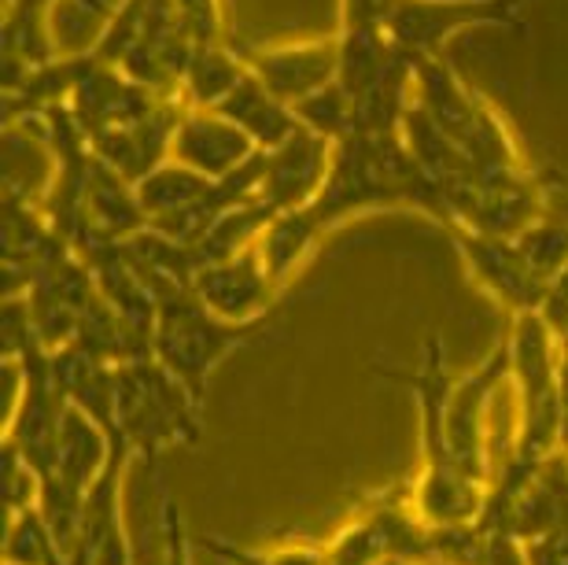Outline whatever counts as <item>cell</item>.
I'll return each instance as SVG.
<instances>
[{
  "mask_svg": "<svg viewBox=\"0 0 568 565\" xmlns=\"http://www.w3.org/2000/svg\"><path fill=\"white\" fill-rule=\"evenodd\" d=\"M322 241H325L322 222L314 219L311 208H300V211L277 214V219L266 225V233L258 236V252L266 259L270 278L284 289Z\"/></svg>",
  "mask_w": 568,
  "mask_h": 565,
  "instance_id": "9a60e30c",
  "label": "cell"
},
{
  "mask_svg": "<svg viewBox=\"0 0 568 565\" xmlns=\"http://www.w3.org/2000/svg\"><path fill=\"white\" fill-rule=\"evenodd\" d=\"M211 182L214 178H203V174L189 171V167H181L174 160L155 167L144 182H138V200L148 214V225L166 222V219H174V214L189 211L192 203L203 200V192L211 189Z\"/></svg>",
  "mask_w": 568,
  "mask_h": 565,
  "instance_id": "e0dca14e",
  "label": "cell"
},
{
  "mask_svg": "<svg viewBox=\"0 0 568 565\" xmlns=\"http://www.w3.org/2000/svg\"><path fill=\"white\" fill-rule=\"evenodd\" d=\"M414 104L469 155V163L476 167V182L528 167L506 119L498 115L491 100H484L454 71L447 56H422L417 60Z\"/></svg>",
  "mask_w": 568,
  "mask_h": 565,
  "instance_id": "5b68a950",
  "label": "cell"
},
{
  "mask_svg": "<svg viewBox=\"0 0 568 565\" xmlns=\"http://www.w3.org/2000/svg\"><path fill=\"white\" fill-rule=\"evenodd\" d=\"M514 241L520 244V252L528 255L531 270H536L547 285L568 266V222L561 219H550L547 214L542 222L528 225L525 233H517Z\"/></svg>",
  "mask_w": 568,
  "mask_h": 565,
  "instance_id": "44dd1931",
  "label": "cell"
},
{
  "mask_svg": "<svg viewBox=\"0 0 568 565\" xmlns=\"http://www.w3.org/2000/svg\"><path fill=\"white\" fill-rule=\"evenodd\" d=\"M130 458L133 447L126 444V436L115 440L104 473L85 495L82 536H78L71 565H133V547L126 536V522H122V473H126Z\"/></svg>",
  "mask_w": 568,
  "mask_h": 565,
  "instance_id": "30bf717a",
  "label": "cell"
},
{
  "mask_svg": "<svg viewBox=\"0 0 568 565\" xmlns=\"http://www.w3.org/2000/svg\"><path fill=\"white\" fill-rule=\"evenodd\" d=\"M325 233L369 211H422L443 230L450 225L447 200L403 133H351L333 144L322 192L306 203Z\"/></svg>",
  "mask_w": 568,
  "mask_h": 565,
  "instance_id": "6da1fadb",
  "label": "cell"
},
{
  "mask_svg": "<svg viewBox=\"0 0 568 565\" xmlns=\"http://www.w3.org/2000/svg\"><path fill=\"white\" fill-rule=\"evenodd\" d=\"M406 565H465L458 558H439V555H428V558H417V562H406Z\"/></svg>",
  "mask_w": 568,
  "mask_h": 565,
  "instance_id": "484cf974",
  "label": "cell"
},
{
  "mask_svg": "<svg viewBox=\"0 0 568 565\" xmlns=\"http://www.w3.org/2000/svg\"><path fill=\"white\" fill-rule=\"evenodd\" d=\"M192 289H196V296L207 303L214 314H222V319H230V322L266 319V314L274 311L277 296L284 292L277 281L270 278L258 244L247 248L241 255L200 266L196 278H192Z\"/></svg>",
  "mask_w": 568,
  "mask_h": 565,
  "instance_id": "8fae6325",
  "label": "cell"
},
{
  "mask_svg": "<svg viewBox=\"0 0 568 565\" xmlns=\"http://www.w3.org/2000/svg\"><path fill=\"white\" fill-rule=\"evenodd\" d=\"M539 319L550 325V333L561 336L568 333V266L561 270L558 278L550 281L547 292H542V303H539Z\"/></svg>",
  "mask_w": 568,
  "mask_h": 565,
  "instance_id": "d4e9b609",
  "label": "cell"
},
{
  "mask_svg": "<svg viewBox=\"0 0 568 565\" xmlns=\"http://www.w3.org/2000/svg\"><path fill=\"white\" fill-rule=\"evenodd\" d=\"M565 455H568V447H565Z\"/></svg>",
  "mask_w": 568,
  "mask_h": 565,
  "instance_id": "4316f807",
  "label": "cell"
},
{
  "mask_svg": "<svg viewBox=\"0 0 568 565\" xmlns=\"http://www.w3.org/2000/svg\"><path fill=\"white\" fill-rule=\"evenodd\" d=\"M244 67L284 104H303L317 89L333 85L339 74V41L311 38V41H281V44H236Z\"/></svg>",
  "mask_w": 568,
  "mask_h": 565,
  "instance_id": "9c48e42d",
  "label": "cell"
},
{
  "mask_svg": "<svg viewBox=\"0 0 568 565\" xmlns=\"http://www.w3.org/2000/svg\"><path fill=\"white\" fill-rule=\"evenodd\" d=\"M119 425L133 458L152 462L170 447H196L203 436V403L159 359L115 366Z\"/></svg>",
  "mask_w": 568,
  "mask_h": 565,
  "instance_id": "8992f818",
  "label": "cell"
},
{
  "mask_svg": "<svg viewBox=\"0 0 568 565\" xmlns=\"http://www.w3.org/2000/svg\"><path fill=\"white\" fill-rule=\"evenodd\" d=\"M200 547L222 565H325V544L314 539H284L277 547H244L225 536H200Z\"/></svg>",
  "mask_w": 568,
  "mask_h": 565,
  "instance_id": "ac0fdd59",
  "label": "cell"
},
{
  "mask_svg": "<svg viewBox=\"0 0 568 565\" xmlns=\"http://www.w3.org/2000/svg\"><path fill=\"white\" fill-rule=\"evenodd\" d=\"M414 392L417 414H422V473L410 484L414 511L428 525H469L480 522L487 503V484L473 481L458 466L443 428V389H447V352L439 336H428L417 370H384Z\"/></svg>",
  "mask_w": 568,
  "mask_h": 565,
  "instance_id": "7a4b0ae2",
  "label": "cell"
},
{
  "mask_svg": "<svg viewBox=\"0 0 568 565\" xmlns=\"http://www.w3.org/2000/svg\"><path fill=\"white\" fill-rule=\"evenodd\" d=\"M509 377V344H498L480 366L469 370L458 381H447L443 389V428H447V444L458 458V466L473 481L491 484L495 462L487 451V411H491L495 392Z\"/></svg>",
  "mask_w": 568,
  "mask_h": 565,
  "instance_id": "52a82bcc",
  "label": "cell"
},
{
  "mask_svg": "<svg viewBox=\"0 0 568 565\" xmlns=\"http://www.w3.org/2000/svg\"><path fill=\"white\" fill-rule=\"evenodd\" d=\"M4 565H71L38 506L8 514Z\"/></svg>",
  "mask_w": 568,
  "mask_h": 565,
  "instance_id": "d6986e66",
  "label": "cell"
},
{
  "mask_svg": "<svg viewBox=\"0 0 568 565\" xmlns=\"http://www.w3.org/2000/svg\"><path fill=\"white\" fill-rule=\"evenodd\" d=\"M528 0H339V30L381 33L410 56H443L465 30H525Z\"/></svg>",
  "mask_w": 568,
  "mask_h": 565,
  "instance_id": "277c9868",
  "label": "cell"
},
{
  "mask_svg": "<svg viewBox=\"0 0 568 565\" xmlns=\"http://www.w3.org/2000/svg\"><path fill=\"white\" fill-rule=\"evenodd\" d=\"M473 565H531L528 544L514 533H484V544L476 551Z\"/></svg>",
  "mask_w": 568,
  "mask_h": 565,
  "instance_id": "cb8c5ba5",
  "label": "cell"
},
{
  "mask_svg": "<svg viewBox=\"0 0 568 565\" xmlns=\"http://www.w3.org/2000/svg\"><path fill=\"white\" fill-rule=\"evenodd\" d=\"M295 115H300L306 130L322 133V138H328L333 144L355 133V100L347 97V89L339 82L317 89L314 97L295 104Z\"/></svg>",
  "mask_w": 568,
  "mask_h": 565,
  "instance_id": "ffe728a7",
  "label": "cell"
},
{
  "mask_svg": "<svg viewBox=\"0 0 568 565\" xmlns=\"http://www.w3.org/2000/svg\"><path fill=\"white\" fill-rule=\"evenodd\" d=\"M454 248L462 252L465 266H469L473 281L491 296L498 307H506L509 314H528L539 311L547 281L531 270L528 255L520 252V244L514 236H487L473 230H450Z\"/></svg>",
  "mask_w": 568,
  "mask_h": 565,
  "instance_id": "ba28073f",
  "label": "cell"
},
{
  "mask_svg": "<svg viewBox=\"0 0 568 565\" xmlns=\"http://www.w3.org/2000/svg\"><path fill=\"white\" fill-rule=\"evenodd\" d=\"M159 500H163V511H159V528H163V565H192V539H189L185 517H181V506L174 495H170L163 477H159Z\"/></svg>",
  "mask_w": 568,
  "mask_h": 565,
  "instance_id": "603a6c76",
  "label": "cell"
},
{
  "mask_svg": "<svg viewBox=\"0 0 568 565\" xmlns=\"http://www.w3.org/2000/svg\"><path fill=\"white\" fill-rule=\"evenodd\" d=\"M174 11L181 27L189 30V38L196 41V49L207 44H225V4L222 0H174Z\"/></svg>",
  "mask_w": 568,
  "mask_h": 565,
  "instance_id": "7402d4cb",
  "label": "cell"
},
{
  "mask_svg": "<svg viewBox=\"0 0 568 565\" xmlns=\"http://www.w3.org/2000/svg\"><path fill=\"white\" fill-rule=\"evenodd\" d=\"M244 74L247 67L236 44H207V49L192 52L185 74H181V97L189 108H219L244 82Z\"/></svg>",
  "mask_w": 568,
  "mask_h": 565,
  "instance_id": "2e32d148",
  "label": "cell"
},
{
  "mask_svg": "<svg viewBox=\"0 0 568 565\" xmlns=\"http://www.w3.org/2000/svg\"><path fill=\"white\" fill-rule=\"evenodd\" d=\"M144 285L155 300V333L152 355L174 374L196 400L207 406L211 374L241 347L255 344L266 333V319L258 322H230L214 314L196 296V289L174 278L144 274Z\"/></svg>",
  "mask_w": 568,
  "mask_h": 565,
  "instance_id": "3957f363",
  "label": "cell"
},
{
  "mask_svg": "<svg viewBox=\"0 0 568 565\" xmlns=\"http://www.w3.org/2000/svg\"><path fill=\"white\" fill-rule=\"evenodd\" d=\"M255 152V141L214 108H185L174 141H170V160L203 178H225L241 171Z\"/></svg>",
  "mask_w": 568,
  "mask_h": 565,
  "instance_id": "7c38bea8",
  "label": "cell"
},
{
  "mask_svg": "<svg viewBox=\"0 0 568 565\" xmlns=\"http://www.w3.org/2000/svg\"><path fill=\"white\" fill-rule=\"evenodd\" d=\"M214 111H222L225 119L236 122V127H241L247 138L255 141L258 152L281 149V144L303 127L300 115H295V108L270 93V89L258 82L252 71L244 74V82L236 85Z\"/></svg>",
  "mask_w": 568,
  "mask_h": 565,
  "instance_id": "5bb4252c",
  "label": "cell"
},
{
  "mask_svg": "<svg viewBox=\"0 0 568 565\" xmlns=\"http://www.w3.org/2000/svg\"><path fill=\"white\" fill-rule=\"evenodd\" d=\"M328 160H333V141L322 133L300 127L281 149L266 152V178L263 200L277 214L306 208L325 185Z\"/></svg>",
  "mask_w": 568,
  "mask_h": 565,
  "instance_id": "4fadbf2b",
  "label": "cell"
}]
</instances>
